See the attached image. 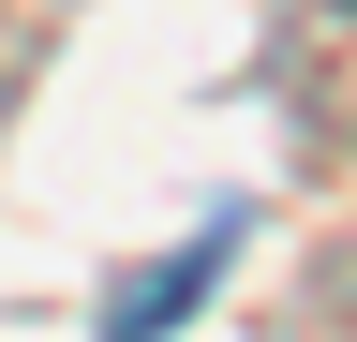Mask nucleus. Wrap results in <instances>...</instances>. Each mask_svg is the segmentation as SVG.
Masks as SVG:
<instances>
[]
</instances>
